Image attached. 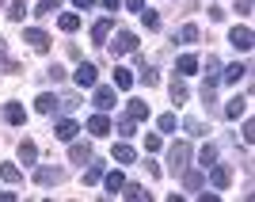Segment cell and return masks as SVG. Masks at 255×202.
Instances as JSON below:
<instances>
[{"instance_id":"obj_20","label":"cell","mask_w":255,"mask_h":202,"mask_svg":"<svg viewBox=\"0 0 255 202\" xmlns=\"http://www.w3.org/2000/svg\"><path fill=\"white\" fill-rule=\"evenodd\" d=\"M126 115L133 118V122H145V118H149V103H145V99H129Z\"/></svg>"},{"instance_id":"obj_31","label":"cell","mask_w":255,"mask_h":202,"mask_svg":"<svg viewBox=\"0 0 255 202\" xmlns=\"http://www.w3.org/2000/svg\"><path fill=\"white\" fill-rule=\"evenodd\" d=\"M23 15H27V0H15V4H8V19H11V23H19Z\"/></svg>"},{"instance_id":"obj_4","label":"cell","mask_w":255,"mask_h":202,"mask_svg":"<svg viewBox=\"0 0 255 202\" xmlns=\"http://www.w3.org/2000/svg\"><path fill=\"white\" fill-rule=\"evenodd\" d=\"M61 180H65V172L57 168V164H42V168L34 172V183H38V187H57Z\"/></svg>"},{"instance_id":"obj_22","label":"cell","mask_w":255,"mask_h":202,"mask_svg":"<svg viewBox=\"0 0 255 202\" xmlns=\"http://www.w3.org/2000/svg\"><path fill=\"white\" fill-rule=\"evenodd\" d=\"M133 160H137L133 145H115V164H118V168H126V164H133Z\"/></svg>"},{"instance_id":"obj_7","label":"cell","mask_w":255,"mask_h":202,"mask_svg":"<svg viewBox=\"0 0 255 202\" xmlns=\"http://www.w3.org/2000/svg\"><path fill=\"white\" fill-rule=\"evenodd\" d=\"M76 134H80L76 118H61V122L53 126V138H57V141H76Z\"/></svg>"},{"instance_id":"obj_24","label":"cell","mask_w":255,"mask_h":202,"mask_svg":"<svg viewBox=\"0 0 255 202\" xmlns=\"http://www.w3.org/2000/svg\"><path fill=\"white\" fill-rule=\"evenodd\" d=\"M248 111V99L244 96H236V99H229V103H225V118H240Z\"/></svg>"},{"instance_id":"obj_37","label":"cell","mask_w":255,"mask_h":202,"mask_svg":"<svg viewBox=\"0 0 255 202\" xmlns=\"http://www.w3.org/2000/svg\"><path fill=\"white\" fill-rule=\"evenodd\" d=\"M145 149H149V153H160V149H164V141H160V134H149V138H145Z\"/></svg>"},{"instance_id":"obj_14","label":"cell","mask_w":255,"mask_h":202,"mask_svg":"<svg viewBox=\"0 0 255 202\" xmlns=\"http://www.w3.org/2000/svg\"><path fill=\"white\" fill-rule=\"evenodd\" d=\"M229 42H233L236 50H252V31H248V27H233V31H229Z\"/></svg>"},{"instance_id":"obj_10","label":"cell","mask_w":255,"mask_h":202,"mask_svg":"<svg viewBox=\"0 0 255 202\" xmlns=\"http://www.w3.org/2000/svg\"><path fill=\"white\" fill-rule=\"evenodd\" d=\"M179 176H183V187H187V191H194V195L206 187V176H202V172H194V168H183Z\"/></svg>"},{"instance_id":"obj_9","label":"cell","mask_w":255,"mask_h":202,"mask_svg":"<svg viewBox=\"0 0 255 202\" xmlns=\"http://www.w3.org/2000/svg\"><path fill=\"white\" fill-rule=\"evenodd\" d=\"M96 76H99V69L92 61H80V65H76V84H80V88H92V84H96Z\"/></svg>"},{"instance_id":"obj_32","label":"cell","mask_w":255,"mask_h":202,"mask_svg":"<svg viewBox=\"0 0 255 202\" xmlns=\"http://www.w3.org/2000/svg\"><path fill=\"white\" fill-rule=\"evenodd\" d=\"M57 27H61L65 34H73L76 27H80V15H73V11H69V15H61V19H57Z\"/></svg>"},{"instance_id":"obj_2","label":"cell","mask_w":255,"mask_h":202,"mask_svg":"<svg viewBox=\"0 0 255 202\" xmlns=\"http://www.w3.org/2000/svg\"><path fill=\"white\" fill-rule=\"evenodd\" d=\"M187 164H191V145H187V141H175V145H171V153H168V168L179 176Z\"/></svg>"},{"instance_id":"obj_3","label":"cell","mask_w":255,"mask_h":202,"mask_svg":"<svg viewBox=\"0 0 255 202\" xmlns=\"http://www.w3.org/2000/svg\"><path fill=\"white\" fill-rule=\"evenodd\" d=\"M23 42L31 46V50L46 53V50H50V34H46L42 27H23Z\"/></svg>"},{"instance_id":"obj_23","label":"cell","mask_w":255,"mask_h":202,"mask_svg":"<svg viewBox=\"0 0 255 202\" xmlns=\"http://www.w3.org/2000/svg\"><path fill=\"white\" fill-rule=\"evenodd\" d=\"M34 111H38V115H53V111H57V96H50V92H42V96L34 99Z\"/></svg>"},{"instance_id":"obj_48","label":"cell","mask_w":255,"mask_h":202,"mask_svg":"<svg viewBox=\"0 0 255 202\" xmlns=\"http://www.w3.org/2000/svg\"><path fill=\"white\" fill-rule=\"evenodd\" d=\"M0 4H4V0H0Z\"/></svg>"},{"instance_id":"obj_45","label":"cell","mask_w":255,"mask_h":202,"mask_svg":"<svg viewBox=\"0 0 255 202\" xmlns=\"http://www.w3.org/2000/svg\"><path fill=\"white\" fill-rule=\"evenodd\" d=\"M118 4H122V0H103V8H107V11H115Z\"/></svg>"},{"instance_id":"obj_1","label":"cell","mask_w":255,"mask_h":202,"mask_svg":"<svg viewBox=\"0 0 255 202\" xmlns=\"http://www.w3.org/2000/svg\"><path fill=\"white\" fill-rule=\"evenodd\" d=\"M126 53H137V34L133 31H118L115 38H111V57H126Z\"/></svg>"},{"instance_id":"obj_19","label":"cell","mask_w":255,"mask_h":202,"mask_svg":"<svg viewBox=\"0 0 255 202\" xmlns=\"http://www.w3.org/2000/svg\"><path fill=\"white\" fill-rule=\"evenodd\" d=\"M69 160H73V164H88V160H92V145H84V141L69 145Z\"/></svg>"},{"instance_id":"obj_18","label":"cell","mask_w":255,"mask_h":202,"mask_svg":"<svg viewBox=\"0 0 255 202\" xmlns=\"http://www.w3.org/2000/svg\"><path fill=\"white\" fill-rule=\"evenodd\" d=\"M122 183H126V176H122V172H103V187H107V195H118L122 191Z\"/></svg>"},{"instance_id":"obj_34","label":"cell","mask_w":255,"mask_h":202,"mask_svg":"<svg viewBox=\"0 0 255 202\" xmlns=\"http://www.w3.org/2000/svg\"><path fill=\"white\" fill-rule=\"evenodd\" d=\"M61 8V0H38L34 4V15H50V11H57Z\"/></svg>"},{"instance_id":"obj_27","label":"cell","mask_w":255,"mask_h":202,"mask_svg":"<svg viewBox=\"0 0 255 202\" xmlns=\"http://www.w3.org/2000/svg\"><path fill=\"white\" fill-rule=\"evenodd\" d=\"M0 180H8V183H19V180H23V176H19V164L4 160V164H0Z\"/></svg>"},{"instance_id":"obj_33","label":"cell","mask_w":255,"mask_h":202,"mask_svg":"<svg viewBox=\"0 0 255 202\" xmlns=\"http://www.w3.org/2000/svg\"><path fill=\"white\" fill-rule=\"evenodd\" d=\"M141 23H145L149 31H160V11H149V8H141Z\"/></svg>"},{"instance_id":"obj_6","label":"cell","mask_w":255,"mask_h":202,"mask_svg":"<svg viewBox=\"0 0 255 202\" xmlns=\"http://www.w3.org/2000/svg\"><path fill=\"white\" fill-rule=\"evenodd\" d=\"M210 180L217 191H225V187H233V168H225V164H210Z\"/></svg>"},{"instance_id":"obj_28","label":"cell","mask_w":255,"mask_h":202,"mask_svg":"<svg viewBox=\"0 0 255 202\" xmlns=\"http://www.w3.org/2000/svg\"><path fill=\"white\" fill-rule=\"evenodd\" d=\"M115 84H118V92H126V88H133V73L118 65V69H115Z\"/></svg>"},{"instance_id":"obj_12","label":"cell","mask_w":255,"mask_h":202,"mask_svg":"<svg viewBox=\"0 0 255 202\" xmlns=\"http://www.w3.org/2000/svg\"><path fill=\"white\" fill-rule=\"evenodd\" d=\"M88 134H92V138H107V134H111V118L107 115H92L88 118Z\"/></svg>"},{"instance_id":"obj_16","label":"cell","mask_w":255,"mask_h":202,"mask_svg":"<svg viewBox=\"0 0 255 202\" xmlns=\"http://www.w3.org/2000/svg\"><path fill=\"white\" fill-rule=\"evenodd\" d=\"M171 42H175V46H187V42H198V27H194V23H183V27H179V31H175V34H171Z\"/></svg>"},{"instance_id":"obj_46","label":"cell","mask_w":255,"mask_h":202,"mask_svg":"<svg viewBox=\"0 0 255 202\" xmlns=\"http://www.w3.org/2000/svg\"><path fill=\"white\" fill-rule=\"evenodd\" d=\"M76 8H92V4H96V0H73Z\"/></svg>"},{"instance_id":"obj_30","label":"cell","mask_w":255,"mask_h":202,"mask_svg":"<svg viewBox=\"0 0 255 202\" xmlns=\"http://www.w3.org/2000/svg\"><path fill=\"white\" fill-rule=\"evenodd\" d=\"M137 65H141V84H156V80H160V73L152 69V65H145L141 57H137Z\"/></svg>"},{"instance_id":"obj_8","label":"cell","mask_w":255,"mask_h":202,"mask_svg":"<svg viewBox=\"0 0 255 202\" xmlns=\"http://www.w3.org/2000/svg\"><path fill=\"white\" fill-rule=\"evenodd\" d=\"M111 27H115V19H111V15L96 19V23H92V42H96V46H103L107 38H111Z\"/></svg>"},{"instance_id":"obj_15","label":"cell","mask_w":255,"mask_h":202,"mask_svg":"<svg viewBox=\"0 0 255 202\" xmlns=\"http://www.w3.org/2000/svg\"><path fill=\"white\" fill-rule=\"evenodd\" d=\"M92 99H96L99 111H111V107H115V99H118V92H115V88H96V96H92Z\"/></svg>"},{"instance_id":"obj_39","label":"cell","mask_w":255,"mask_h":202,"mask_svg":"<svg viewBox=\"0 0 255 202\" xmlns=\"http://www.w3.org/2000/svg\"><path fill=\"white\" fill-rule=\"evenodd\" d=\"M0 69H8V73L15 69V65L8 61V42H4V38H0Z\"/></svg>"},{"instance_id":"obj_21","label":"cell","mask_w":255,"mask_h":202,"mask_svg":"<svg viewBox=\"0 0 255 202\" xmlns=\"http://www.w3.org/2000/svg\"><path fill=\"white\" fill-rule=\"evenodd\" d=\"M80 180H84V187L99 183V180H103V164H96V160H88V164H84V176H80Z\"/></svg>"},{"instance_id":"obj_43","label":"cell","mask_w":255,"mask_h":202,"mask_svg":"<svg viewBox=\"0 0 255 202\" xmlns=\"http://www.w3.org/2000/svg\"><path fill=\"white\" fill-rule=\"evenodd\" d=\"M236 11H240V15H252V0H236Z\"/></svg>"},{"instance_id":"obj_25","label":"cell","mask_w":255,"mask_h":202,"mask_svg":"<svg viewBox=\"0 0 255 202\" xmlns=\"http://www.w3.org/2000/svg\"><path fill=\"white\" fill-rule=\"evenodd\" d=\"M175 130H179V118L175 115H160L156 118V134H175Z\"/></svg>"},{"instance_id":"obj_26","label":"cell","mask_w":255,"mask_h":202,"mask_svg":"<svg viewBox=\"0 0 255 202\" xmlns=\"http://www.w3.org/2000/svg\"><path fill=\"white\" fill-rule=\"evenodd\" d=\"M244 73H248L244 65H229V69L221 73V84H240V76H244Z\"/></svg>"},{"instance_id":"obj_11","label":"cell","mask_w":255,"mask_h":202,"mask_svg":"<svg viewBox=\"0 0 255 202\" xmlns=\"http://www.w3.org/2000/svg\"><path fill=\"white\" fill-rule=\"evenodd\" d=\"M168 92H171V103H175V107H183L187 99H191V88L183 84V76H179V73H175V80H171V88H168Z\"/></svg>"},{"instance_id":"obj_29","label":"cell","mask_w":255,"mask_h":202,"mask_svg":"<svg viewBox=\"0 0 255 202\" xmlns=\"http://www.w3.org/2000/svg\"><path fill=\"white\" fill-rule=\"evenodd\" d=\"M122 195L126 199H133V202H141V199H149V191L141 187V183H122Z\"/></svg>"},{"instance_id":"obj_38","label":"cell","mask_w":255,"mask_h":202,"mask_svg":"<svg viewBox=\"0 0 255 202\" xmlns=\"http://www.w3.org/2000/svg\"><path fill=\"white\" fill-rule=\"evenodd\" d=\"M133 126H137L133 118H122V122H118V138H129V134H133Z\"/></svg>"},{"instance_id":"obj_36","label":"cell","mask_w":255,"mask_h":202,"mask_svg":"<svg viewBox=\"0 0 255 202\" xmlns=\"http://www.w3.org/2000/svg\"><path fill=\"white\" fill-rule=\"evenodd\" d=\"M183 126H187V134H206V122H202V118H187Z\"/></svg>"},{"instance_id":"obj_41","label":"cell","mask_w":255,"mask_h":202,"mask_svg":"<svg viewBox=\"0 0 255 202\" xmlns=\"http://www.w3.org/2000/svg\"><path fill=\"white\" fill-rule=\"evenodd\" d=\"M252 138H255V122H252V118H248V122H244V149H248V145H252Z\"/></svg>"},{"instance_id":"obj_47","label":"cell","mask_w":255,"mask_h":202,"mask_svg":"<svg viewBox=\"0 0 255 202\" xmlns=\"http://www.w3.org/2000/svg\"><path fill=\"white\" fill-rule=\"evenodd\" d=\"M0 199H4V202H11V199H15V195H11V191H0Z\"/></svg>"},{"instance_id":"obj_44","label":"cell","mask_w":255,"mask_h":202,"mask_svg":"<svg viewBox=\"0 0 255 202\" xmlns=\"http://www.w3.org/2000/svg\"><path fill=\"white\" fill-rule=\"evenodd\" d=\"M122 4H126L129 11H141V8H145V0H122Z\"/></svg>"},{"instance_id":"obj_35","label":"cell","mask_w":255,"mask_h":202,"mask_svg":"<svg viewBox=\"0 0 255 202\" xmlns=\"http://www.w3.org/2000/svg\"><path fill=\"white\" fill-rule=\"evenodd\" d=\"M198 160H202L206 168H210V164H217V145H202V153H198Z\"/></svg>"},{"instance_id":"obj_17","label":"cell","mask_w":255,"mask_h":202,"mask_svg":"<svg viewBox=\"0 0 255 202\" xmlns=\"http://www.w3.org/2000/svg\"><path fill=\"white\" fill-rule=\"evenodd\" d=\"M175 73L179 76H194L198 73V57H194V53H183L179 61H175Z\"/></svg>"},{"instance_id":"obj_40","label":"cell","mask_w":255,"mask_h":202,"mask_svg":"<svg viewBox=\"0 0 255 202\" xmlns=\"http://www.w3.org/2000/svg\"><path fill=\"white\" fill-rule=\"evenodd\" d=\"M145 172H149V180H160V176H164V172H160V164H156V160H145Z\"/></svg>"},{"instance_id":"obj_42","label":"cell","mask_w":255,"mask_h":202,"mask_svg":"<svg viewBox=\"0 0 255 202\" xmlns=\"http://www.w3.org/2000/svg\"><path fill=\"white\" fill-rule=\"evenodd\" d=\"M46 76H50V80H57V84H61V80H65V69H61V65H50V73H46Z\"/></svg>"},{"instance_id":"obj_5","label":"cell","mask_w":255,"mask_h":202,"mask_svg":"<svg viewBox=\"0 0 255 202\" xmlns=\"http://www.w3.org/2000/svg\"><path fill=\"white\" fill-rule=\"evenodd\" d=\"M15 157H19V164H23V168H31V164H38V145H34L31 138H27V141H19V145H15Z\"/></svg>"},{"instance_id":"obj_13","label":"cell","mask_w":255,"mask_h":202,"mask_svg":"<svg viewBox=\"0 0 255 202\" xmlns=\"http://www.w3.org/2000/svg\"><path fill=\"white\" fill-rule=\"evenodd\" d=\"M4 118H8L11 126H19V122H27V107L11 99V103H4Z\"/></svg>"}]
</instances>
